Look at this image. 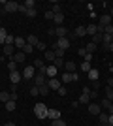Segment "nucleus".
Returning a JSON list of instances; mask_svg holds the SVG:
<instances>
[{
    "label": "nucleus",
    "instance_id": "1",
    "mask_svg": "<svg viewBox=\"0 0 113 126\" xmlns=\"http://www.w3.org/2000/svg\"><path fill=\"white\" fill-rule=\"evenodd\" d=\"M47 111H49V107H45L43 104H36L34 105V115H36V119H40V121L47 119Z\"/></svg>",
    "mask_w": 113,
    "mask_h": 126
},
{
    "label": "nucleus",
    "instance_id": "2",
    "mask_svg": "<svg viewBox=\"0 0 113 126\" xmlns=\"http://www.w3.org/2000/svg\"><path fill=\"white\" fill-rule=\"evenodd\" d=\"M53 49H62V51H68L70 49V40L68 38H57Z\"/></svg>",
    "mask_w": 113,
    "mask_h": 126
},
{
    "label": "nucleus",
    "instance_id": "3",
    "mask_svg": "<svg viewBox=\"0 0 113 126\" xmlns=\"http://www.w3.org/2000/svg\"><path fill=\"white\" fill-rule=\"evenodd\" d=\"M32 81H34V85H36L38 89H40L42 85H45V83H47V79H45V74H43V72H38V74L34 75V79H32Z\"/></svg>",
    "mask_w": 113,
    "mask_h": 126
},
{
    "label": "nucleus",
    "instance_id": "4",
    "mask_svg": "<svg viewBox=\"0 0 113 126\" xmlns=\"http://www.w3.org/2000/svg\"><path fill=\"white\" fill-rule=\"evenodd\" d=\"M34 75H36V68L34 66H25V70H23V79H34Z\"/></svg>",
    "mask_w": 113,
    "mask_h": 126
},
{
    "label": "nucleus",
    "instance_id": "5",
    "mask_svg": "<svg viewBox=\"0 0 113 126\" xmlns=\"http://www.w3.org/2000/svg\"><path fill=\"white\" fill-rule=\"evenodd\" d=\"M2 11H4V13H13V11H19V4L10 0V2L4 6V10H2Z\"/></svg>",
    "mask_w": 113,
    "mask_h": 126
},
{
    "label": "nucleus",
    "instance_id": "6",
    "mask_svg": "<svg viewBox=\"0 0 113 126\" xmlns=\"http://www.w3.org/2000/svg\"><path fill=\"white\" fill-rule=\"evenodd\" d=\"M47 87L51 90H59L60 87H62V81H59L57 77H53V79H47Z\"/></svg>",
    "mask_w": 113,
    "mask_h": 126
},
{
    "label": "nucleus",
    "instance_id": "7",
    "mask_svg": "<svg viewBox=\"0 0 113 126\" xmlns=\"http://www.w3.org/2000/svg\"><path fill=\"white\" fill-rule=\"evenodd\" d=\"M87 111H89V113H91V115H100V113H102V107H100V105L98 104H89V107H87Z\"/></svg>",
    "mask_w": 113,
    "mask_h": 126
},
{
    "label": "nucleus",
    "instance_id": "8",
    "mask_svg": "<svg viewBox=\"0 0 113 126\" xmlns=\"http://www.w3.org/2000/svg\"><path fill=\"white\" fill-rule=\"evenodd\" d=\"M25 45H27V38H23V36H15V43H13V47L17 49H25Z\"/></svg>",
    "mask_w": 113,
    "mask_h": 126
},
{
    "label": "nucleus",
    "instance_id": "9",
    "mask_svg": "<svg viewBox=\"0 0 113 126\" xmlns=\"http://www.w3.org/2000/svg\"><path fill=\"white\" fill-rule=\"evenodd\" d=\"M23 79V72H11L10 74V81H11V85H17L19 81Z\"/></svg>",
    "mask_w": 113,
    "mask_h": 126
},
{
    "label": "nucleus",
    "instance_id": "10",
    "mask_svg": "<svg viewBox=\"0 0 113 126\" xmlns=\"http://www.w3.org/2000/svg\"><path fill=\"white\" fill-rule=\"evenodd\" d=\"M55 34H57V38H68V28L66 26H57Z\"/></svg>",
    "mask_w": 113,
    "mask_h": 126
},
{
    "label": "nucleus",
    "instance_id": "11",
    "mask_svg": "<svg viewBox=\"0 0 113 126\" xmlns=\"http://www.w3.org/2000/svg\"><path fill=\"white\" fill-rule=\"evenodd\" d=\"M11 58H13V60H15L17 64H21V62H25V58H27V55H25L23 51H15V55H13Z\"/></svg>",
    "mask_w": 113,
    "mask_h": 126
},
{
    "label": "nucleus",
    "instance_id": "12",
    "mask_svg": "<svg viewBox=\"0 0 113 126\" xmlns=\"http://www.w3.org/2000/svg\"><path fill=\"white\" fill-rule=\"evenodd\" d=\"M45 75H47L49 79L57 77V66H47V68H45Z\"/></svg>",
    "mask_w": 113,
    "mask_h": 126
},
{
    "label": "nucleus",
    "instance_id": "13",
    "mask_svg": "<svg viewBox=\"0 0 113 126\" xmlns=\"http://www.w3.org/2000/svg\"><path fill=\"white\" fill-rule=\"evenodd\" d=\"M87 77H89V81H98V77H100V72H98L96 68H92L89 74H87Z\"/></svg>",
    "mask_w": 113,
    "mask_h": 126
},
{
    "label": "nucleus",
    "instance_id": "14",
    "mask_svg": "<svg viewBox=\"0 0 113 126\" xmlns=\"http://www.w3.org/2000/svg\"><path fill=\"white\" fill-rule=\"evenodd\" d=\"M74 36H75V38H83V36H87V28H85V26H77V28L74 30Z\"/></svg>",
    "mask_w": 113,
    "mask_h": 126
},
{
    "label": "nucleus",
    "instance_id": "15",
    "mask_svg": "<svg viewBox=\"0 0 113 126\" xmlns=\"http://www.w3.org/2000/svg\"><path fill=\"white\" fill-rule=\"evenodd\" d=\"M47 119H51V121H57V119H60V111H57V109H49V111H47Z\"/></svg>",
    "mask_w": 113,
    "mask_h": 126
},
{
    "label": "nucleus",
    "instance_id": "16",
    "mask_svg": "<svg viewBox=\"0 0 113 126\" xmlns=\"http://www.w3.org/2000/svg\"><path fill=\"white\" fill-rule=\"evenodd\" d=\"M38 42H40V40H38V36H34V34H30V36H27V43H28V45H32L34 49H36Z\"/></svg>",
    "mask_w": 113,
    "mask_h": 126
},
{
    "label": "nucleus",
    "instance_id": "17",
    "mask_svg": "<svg viewBox=\"0 0 113 126\" xmlns=\"http://www.w3.org/2000/svg\"><path fill=\"white\" fill-rule=\"evenodd\" d=\"M4 57H13L15 55V49H13V45H4Z\"/></svg>",
    "mask_w": 113,
    "mask_h": 126
},
{
    "label": "nucleus",
    "instance_id": "18",
    "mask_svg": "<svg viewBox=\"0 0 113 126\" xmlns=\"http://www.w3.org/2000/svg\"><path fill=\"white\" fill-rule=\"evenodd\" d=\"M64 68H66V72H68V74H74L75 70H77V66H75L72 60H68V62H64Z\"/></svg>",
    "mask_w": 113,
    "mask_h": 126
},
{
    "label": "nucleus",
    "instance_id": "19",
    "mask_svg": "<svg viewBox=\"0 0 113 126\" xmlns=\"http://www.w3.org/2000/svg\"><path fill=\"white\" fill-rule=\"evenodd\" d=\"M85 28H87V34H89V36H94V34H98V28H96V25H94V23H92V25H87Z\"/></svg>",
    "mask_w": 113,
    "mask_h": 126
},
{
    "label": "nucleus",
    "instance_id": "20",
    "mask_svg": "<svg viewBox=\"0 0 113 126\" xmlns=\"http://www.w3.org/2000/svg\"><path fill=\"white\" fill-rule=\"evenodd\" d=\"M98 121H100V124H108V121H109V115L106 113V111H102V113L98 115Z\"/></svg>",
    "mask_w": 113,
    "mask_h": 126
},
{
    "label": "nucleus",
    "instance_id": "21",
    "mask_svg": "<svg viewBox=\"0 0 113 126\" xmlns=\"http://www.w3.org/2000/svg\"><path fill=\"white\" fill-rule=\"evenodd\" d=\"M79 70L83 72V74H89V72L92 70V66H91V62H85V60H83V64L79 66Z\"/></svg>",
    "mask_w": 113,
    "mask_h": 126
},
{
    "label": "nucleus",
    "instance_id": "22",
    "mask_svg": "<svg viewBox=\"0 0 113 126\" xmlns=\"http://www.w3.org/2000/svg\"><path fill=\"white\" fill-rule=\"evenodd\" d=\"M10 100H11V94L8 92V90H2V92H0V102L6 104V102H10Z\"/></svg>",
    "mask_w": 113,
    "mask_h": 126
},
{
    "label": "nucleus",
    "instance_id": "23",
    "mask_svg": "<svg viewBox=\"0 0 113 126\" xmlns=\"http://www.w3.org/2000/svg\"><path fill=\"white\" fill-rule=\"evenodd\" d=\"M111 15H102L100 17V25H104V26H108V25H111Z\"/></svg>",
    "mask_w": 113,
    "mask_h": 126
},
{
    "label": "nucleus",
    "instance_id": "24",
    "mask_svg": "<svg viewBox=\"0 0 113 126\" xmlns=\"http://www.w3.org/2000/svg\"><path fill=\"white\" fill-rule=\"evenodd\" d=\"M53 21L57 23V26H62V23H64V13H57Z\"/></svg>",
    "mask_w": 113,
    "mask_h": 126
},
{
    "label": "nucleus",
    "instance_id": "25",
    "mask_svg": "<svg viewBox=\"0 0 113 126\" xmlns=\"http://www.w3.org/2000/svg\"><path fill=\"white\" fill-rule=\"evenodd\" d=\"M13 43H15V36H11V34H8L2 45H13Z\"/></svg>",
    "mask_w": 113,
    "mask_h": 126
},
{
    "label": "nucleus",
    "instance_id": "26",
    "mask_svg": "<svg viewBox=\"0 0 113 126\" xmlns=\"http://www.w3.org/2000/svg\"><path fill=\"white\" fill-rule=\"evenodd\" d=\"M55 51H45V60H49V62H55Z\"/></svg>",
    "mask_w": 113,
    "mask_h": 126
},
{
    "label": "nucleus",
    "instance_id": "27",
    "mask_svg": "<svg viewBox=\"0 0 113 126\" xmlns=\"http://www.w3.org/2000/svg\"><path fill=\"white\" fill-rule=\"evenodd\" d=\"M8 70H10V74H11V72H17V62L13 60V58L8 62Z\"/></svg>",
    "mask_w": 113,
    "mask_h": 126
},
{
    "label": "nucleus",
    "instance_id": "28",
    "mask_svg": "<svg viewBox=\"0 0 113 126\" xmlns=\"http://www.w3.org/2000/svg\"><path fill=\"white\" fill-rule=\"evenodd\" d=\"M85 51L87 53H91V55H92V53H94V51H96V43H87V47H85Z\"/></svg>",
    "mask_w": 113,
    "mask_h": 126
},
{
    "label": "nucleus",
    "instance_id": "29",
    "mask_svg": "<svg viewBox=\"0 0 113 126\" xmlns=\"http://www.w3.org/2000/svg\"><path fill=\"white\" fill-rule=\"evenodd\" d=\"M102 40H104V34H94V36H92V43H102Z\"/></svg>",
    "mask_w": 113,
    "mask_h": 126
},
{
    "label": "nucleus",
    "instance_id": "30",
    "mask_svg": "<svg viewBox=\"0 0 113 126\" xmlns=\"http://www.w3.org/2000/svg\"><path fill=\"white\" fill-rule=\"evenodd\" d=\"M49 90H51V89H49L47 83H45V85H42V87H40V94H42V96H47V94H49Z\"/></svg>",
    "mask_w": 113,
    "mask_h": 126
},
{
    "label": "nucleus",
    "instance_id": "31",
    "mask_svg": "<svg viewBox=\"0 0 113 126\" xmlns=\"http://www.w3.org/2000/svg\"><path fill=\"white\" fill-rule=\"evenodd\" d=\"M62 83H72V74H68V72H64L62 74V79H60Z\"/></svg>",
    "mask_w": 113,
    "mask_h": 126
},
{
    "label": "nucleus",
    "instance_id": "32",
    "mask_svg": "<svg viewBox=\"0 0 113 126\" xmlns=\"http://www.w3.org/2000/svg\"><path fill=\"white\" fill-rule=\"evenodd\" d=\"M89 100H91V96H89V94H81L79 98H77V102H79V105H81V104H87V102H89Z\"/></svg>",
    "mask_w": 113,
    "mask_h": 126
},
{
    "label": "nucleus",
    "instance_id": "33",
    "mask_svg": "<svg viewBox=\"0 0 113 126\" xmlns=\"http://www.w3.org/2000/svg\"><path fill=\"white\" fill-rule=\"evenodd\" d=\"M6 36H8V30H6V28H2V26H0V43H4Z\"/></svg>",
    "mask_w": 113,
    "mask_h": 126
},
{
    "label": "nucleus",
    "instance_id": "34",
    "mask_svg": "<svg viewBox=\"0 0 113 126\" xmlns=\"http://www.w3.org/2000/svg\"><path fill=\"white\" fill-rule=\"evenodd\" d=\"M100 107H104V109H109V107H111V100L104 98V100H102V105H100Z\"/></svg>",
    "mask_w": 113,
    "mask_h": 126
},
{
    "label": "nucleus",
    "instance_id": "35",
    "mask_svg": "<svg viewBox=\"0 0 113 126\" xmlns=\"http://www.w3.org/2000/svg\"><path fill=\"white\" fill-rule=\"evenodd\" d=\"M113 42V36H109V34H104V40H102V43H106V45H109V43Z\"/></svg>",
    "mask_w": 113,
    "mask_h": 126
},
{
    "label": "nucleus",
    "instance_id": "36",
    "mask_svg": "<svg viewBox=\"0 0 113 126\" xmlns=\"http://www.w3.org/2000/svg\"><path fill=\"white\" fill-rule=\"evenodd\" d=\"M106 98L113 102V89H109V87H106Z\"/></svg>",
    "mask_w": 113,
    "mask_h": 126
},
{
    "label": "nucleus",
    "instance_id": "37",
    "mask_svg": "<svg viewBox=\"0 0 113 126\" xmlns=\"http://www.w3.org/2000/svg\"><path fill=\"white\" fill-rule=\"evenodd\" d=\"M51 126H66V122L62 119H57V121H51Z\"/></svg>",
    "mask_w": 113,
    "mask_h": 126
},
{
    "label": "nucleus",
    "instance_id": "38",
    "mask_svg": "<svg viewBox=\"0 0 113 126\" xmlns=\"http://www.w3.org/2000/svg\"><path fill=\"white\" fill-rule=\"evenodd\" d=\"M6 109H8V111H13V109H15V102H13V100L6 102Z\"/></svg>",
    "mask_w": 113,
    "mask_h": 126
},
{
    "label": "nucleus",
    "instance_id": "39",
    "mask_svg": "<svg viewBox=\"0 0 113 126\" xmlns=\"http://www.w3.org/2000/svg\"><path fill=\"white\" fill-rule=\"evenodd\" d=\"M40 94V89H38L36 85H32V87H30V96H38Z\"/></svg>",
    "mask_w": 113,
    "mask_h": 126
},
{
    "label": "nucleus",
    "instance_id": "40",
    "mask_svg": "<svg viewBox=\"0 0 113 126\" xmlns=\"http://www.w3.org/2000/svg\"><path fill=\"white\" fill-rule=\"evenodd\" d=\"M104 34H109V36H113V23H111V25H108L106 28H104Z\"/></svg>",
    "mask_w": 113,
    "mask_h": 126
},
{
    "label": "nucleus",
    "instance_id": "41",
    "mask_svg": "<svg viewBox=\"0 0 113 126\" xmlns=\"http://www.w3.org/2000/svg\"><path fill=\"white\" fill-rule=\"evenodd\" d=\"M53 66H57V68H60V66H64V58H55Z\"/></svg>",
    "mask_w": 113,
    "mask_h": 126
},
{
    "label": "nucleus",
    "instance_id": "42",
    "mask_svg": "<svg viewBox=\"0 0 113 126\" xmlns=\"http://www.w3.org/2000/svg\"><path fill=\"white\" fill-rule=\"evenodd\" d=\"M25 6H27V10H32V8H36V2H34V0H27Z\"/></svg>",
    "mask_w": 113,
    "mask_h": 126
},
{
    "label": "nucleus",
    "instance_id": "43",
    "mask_svg": "<svg viewBox=\"0 0 113 126\" xmlns=\"http://www.w3.org/2000/svg\"><path fill=\"white\" fill-rule=\"evenodd\" d=\"M36 13H38L36 8H32V10H27V13H25V15H27V17H36Z\"/></svg>",
    "mask_w": 113,
    "mask_h": 126
},
{
    "label": "nucleus",
    "instance_id": "44",
    "mask_svg": "<svg viewBox=\"0 0 113 126\" xmlns=\"http://www.w3.org/2000/svg\"><path fill=\"white\" fill-rule=\"evenodd\" d=\"M55 13V15H57V13H62V10H60V6L59 4H53V10H51Z\"/></svg>",
    "mask_w": 113,
    "mask_h": 126
},
{
    "label": "nucleus",
    "instance_id": "45",
    "mask_svg": "<svg viewBox=\"0 0 113 126\" xmlns=\"http://www.w3.org/2000/svg\"><path fill=\"white\" fill-rule=\"evenodd\" d=\"M32 51H34V47H32V45H28V43L25 45V49H23V53H25V55H28V53H32Z\"/></svg>",
    "mask_w": 113,
    "mask_h": 126
},
{
    "label": "nucleus",
    "instance_id": "46",
    "mask_svg": "<svg viewBox=\"0 0 113 126\" xmlns=\"http://www.w3.org/2000/svg\"><path fill=\"white\" fill-rule=\"evenodd\" d=\"M36 49H38V51H45V43H43V42H38Z\"/></svg>",
    "mask_w": 113,
    "mask_h": 126
},
{
    "label": "nucleus",
    "instance_id": "47",
    "mask_svg": "<svg viewBox=\"0 0 113 126\" xmlns=\"http://www.w3.org/2000/svg\"><path fill=\"white\" fill-rule=\"evenodd\" d=\"M45 19H55V13L53 11H45Z\"/></svg>",
    "mask_w": 113,
    "mask_h": 126
},
{
    "label": "nucleus",
    "instance_id": "48",
    "mask_svg": "<svg viewBox=\"0 0 113 126\" xmlns=\"http://www.w3.org/2000/svg\"><path fill=\"white\" fill-rule=\"evenodd\" d=\"M100 89V81H92V90H98Z\"/></svg>",
    "mask_w": 113,
    "mask_h": 126
},
{
    "label": "nucleus",
    "instance_id": "49",
    "mask_svg": "<svg viewBox=\"0 0 113 126\" xmlns=\"http://www.w3.org/2000/svg\"><path fill=\"white\" fill-rule=\"evenodd\" d=\"M57 92H59V94H60V96H66V92H68V90H66V89H64V87H60V89H59V90H57Z\"/></svg>",
    "mask_w": 113,
    "mask_h": 126
},
{
    "label": "nucleus",
    "instance_id": "50",
    "mask_svg": "<svg viewBox=\"0 0 113 126\" xmlns=\"http://www.w3.org/2000/svg\"><path fill=\"white\" fill-rule=\"evenodd\" d=\"M19 11H21V13H27V6H25V4H19Z\"/></svg>",
    "mask_w": 113,
    "mask_h": 126
},
{
    "label": "nucleus",
    "instance_id": "51",
    "mask_svg": "<svg viewBox=\"0 0 113 126\" xmlns=\"http://www.w3.org/2000/svg\"><path fill=\"white\" fill-rule=\"evenodd\" d=\"M83 58H85V62H91V60H92V55H91V53H87Z\"/></svg>",
    "mask_w": 113,
    "mask_h": 126
},
{
    "label": "nucleus",
    "instance_id": "52",
    "mask_svg": "<svg viewBox=\"0 0 113 126\" xmlns=\"http://www.w3.org/2000/svg\"><path fill=\"white\" fill-rule=\"evenodd\" d=\"M72 81H79V74H77V72L72 74Z\"/></svg>",
    "mask_w": 113,
    "mask_h": 126
},
{
    "label": "nucleus",
    "instance_id": "53",
    "mask_svg": "<svg viewBox=\"0 0 113 126\" xmlns=\"http://www.w3.org/2000/svg\"><path fill=\"white\" fill-rule=\"evenodd\" d=\"M83 94H89V96H91V89H89V87H83Z\"/></svg>",
    "mask_w": 113,
    "mask_h": 126
},
{
    "label": "nucleus",
    "instance_id": "54",
    "mask_svg": "<svg viewBox=\"0 0 113 126\" xmlns=\"http://www.w3.org/2000/svg\"><path fill=\"white\" fill-rule=\"evenodd\" d=\"M108 87H109V89H113V77L108 79Z\"/></svg>",
    "mask_w": 113,
    "mask_h": 126
},
{
    "label": "nucleus",
    "instance_id": "55",
    "mask_svg": "<svg viewBox=\"0 0 113 126\" xmlns=\"http://www.w3.org/2000/svg\"><path fill=\"white\" fill-rule=\"evenodd\" d=\"M77 53H79L81 57H85V55H87V51H85V47H83V49H79V51H77Z\"/></svg>",
    "mask_w": 113,
    "mask_h": 126
},
{
    "label": "nucleus",
    "instance_id": "56",
    "mask_svg": "<svg viewBox=\"0 0 113 126\" xmlns=\"http://www.w3.org/2000/svg\"><path fill=\"white\" fill-rule=\"evenodd\" d=\"M98 96V90H91V98H96Z\"/></svg>",
    "mask_w": 113,
    "mask_h": 126
},
{
    "label": "nucleus",
    "instance_id": "57",
    "mask_svg": "<svg viewBox=\"0 0 113 126\" xmlns=\"http://www.w3.org/2000/svg\"><path fill=\"white\" fill-rule=\"evenodd\" d=\"M108 115H109V113H108ZM108 122H109V124L113 126V113H111V115H109V121H108Z\"/></svg>",
    "mask_w": 113,
    "mask_h": 126
},
{
    "label": "nucleus",
    "instance_id": "58",
    "mask_svg": "<svg viewBox=\"0 0 113 126\" xmlns=\"http://www.w3.org/2000/svg\"><path fill=\"white\" fill-rule=\"evenodd\" d=\"M4 126H15V124H13V122H6Z\"/></svg>",
    "mask_w": 113,
    "mask_h": 126
},
{
    "label": "nucleus",
    "instance_id": "59",
    "mask_svg": "<svg viewBox=\"0 0 113 126\" xmlns=\"http://www.w3.org/2000/svg\"><path fill=\"white\" fill-rule=\"evenodd\" d=\"M109 51H113V42H111V43H109Z\"/></svg>",
    "mask_w": 113,
    "mask_h": 126
},
{
    "label": "nucleus",
    "instance_id": "60",
    "mask_svg": "<svg viewBox=\"0 0 113 126\" xmlns=\"http://www.w3.org/2000/svg\"><path fill=\"white\" fill-rule=\"evenodd\" d=\"M102 126H111V124H109V122H108V124H102Z\"/></svg>",
    "mask_w": 113,
    "mask_h": 126
},
{
    "label": "nucleus",
    "instance_id": "61",
    "mask_svg": "<svg viewBox=\"0 0 113 126\" xmlns=\"http://www.w3.org/2000/svg\"><path fill=\"white\" fill-rule=\"evenodd\" d=\"M2 58H4V55H0V60H2Z\"/></svg>",
    "mask_w": 113,
    "mask_h": 126
},
{
    "label": "nucleus",
    "instance_id": "62",
    "mask_svg": "<svg viewBox=\"0 0 113 126\" xmlns=\"http://www.w3.org/2000/svg\"><path fill=\"white\" fill-rule=\"evenodd\" d=\"M111 19H113V10H111Z\"/></svg>",
    "mask_w": 113,
    "mask_h": 126
},
{
    "label": "nucleus",
    "instance_id": "63",
    "mask_svg": "<svg viewBox=\"0 0 113 126\" xmlns=\"http://www.w3.org/2000/svg\"><path fill=\"white\" fill-rule=\"evenodd\" d=\"M98 126H102V124H98Z\"/></svg>",
    "mask_w": 113,
    "mask_h": 126
}]
</instances>
